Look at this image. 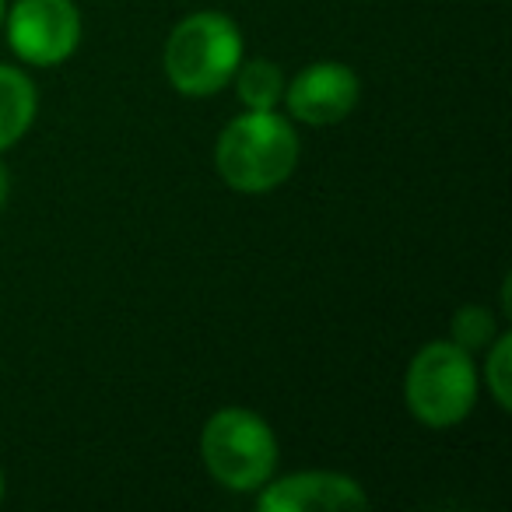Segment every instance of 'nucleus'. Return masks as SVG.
I'll list each match as a JSON object with an SVG mask.
<instances>
[{
  "label": "nucleus",
  "instance_id": "obj_2",
  "mask_svg": "<svg viewBox=\"0 0 512 512\" xmlns=\"http://www.w3.org/2000/svg\"><path fill=\"white\" fill-rule=\"evenodd\" d=\"M242 57V29L225 11H193L172 25L162 50V71L183 99H211L232 85Z\"/></svg>",
  "mask_w": 512,
  "mask_h": 512
},
{
  "label": "nucleus",
  "instance_id": "obj_1",
  "mask_svg": "<svg viewBox=\"0 0 512 512\" xmlns=\"http://www.w3.org/2000/svg\"><path fill=\"white\" fill-rule=\"evenodd\" d=\"M299 130L278 109H246L228 120L214 144V169L235 193H271L295 176Z\"/></svg>",
  "mask_w": 512,
  "mask_h": 512
},
{
  "label": "nucleus",
  "instance_id": "obj_9",
  "mask_svg": "<svg viewBox=\"0 0 512 512\" xmlns=\"http://www.w3.org/2000/svg\"><path fill=\"white\" fill-rule=\"evenodd\" d=\"M285 81H288L285 71H281L274 60L242 57L232 85H235V95H239L242 109H278L281 99H285Z\"/></svg>",
  "mask_w": 512,
  "mask_h": 512
},
{
  "label": "nucleus",
  "instance_id": "obj_7",
  "mask_svg": "<svg viewBox=\"0 0 512 512\" xmlns=\"http://www.w3.org/2000/svg\"><path fill=\"white\" fill-rule=\"evenodd\" d=\"M369 505L362 481L341 470H295L271 477L256 491L260 512H362Z\"/></svg>",
  "mask_w": 512,
  "mask_h": 512
},
{
  "label": "nucleus",
  "instance_id": "obj_8",
  "mask_svg": "<svg viewBox=\"0 0 512 512\" xmlns=\"http://www.w3.org/2000/svg\"><path fill=\"white\" fill-rule=\"evenodd\" d=\"M39 116L36 81L22 67L0 64V155L11 151L32 130Z\"/></svg>",
  "mask_w": 512,
  "mask_h": 512
},
{
  "label": "nucleus",
  "instance_id": "obj_10",
  "mask_svg": "<svg viewBox=\"0 0 512 512\" xmlns=\"http://www.w3.org/2000/svg\"><path fill=\"white\" fill-rule=\"evenodd\" d=\"M495 337H498V316L488 306L470 302V306L456 309L453 320H449V341L460 344L470 355H481Z\"/></svg>",
  "mask_w": 512,
  "mask_h": 512
},
{
  "label": "nucleus",
  "instance_id": "obj_6",
  "mask_svg": "<svg viewBox=\"0 0 512 512\" xmlns=\"http://www.w3.org/2000/svg\"><path fill=\"white\" fill-rule=\"evenodd\" d=\"M362 99V78L341 60H316L306 64L292 81H285V99L292 123L306 127H337L355 113Z\"/></svg>",
  "mask_w": 512,
  "mask_h": 512
},
{
  "label": "nucleus",
  "instance_id": "obj_5",
  "mask_svg": "<svg viewBox=\"0 0 512 512\" xmlns=\"http://www.w3.org/2000/svg\"><path fill=\"white\" fill-rule=\"evenodd\" d=\"M0 29L22 64L57 67L78 53L85 22L74 0H15Z\"/></svg>",
  "mask_w": 512,
  "mask_h": 512
},
{
  "label": "nucleus",
  "instance_id": "obj_3",
  "mask_svg": "<svg viewBox=\"0 0 512 512\" xmlns=\"http://www.w3.org/2000/svg\"><path fill=\"white\" fill-rule=\"evenodd\" d=\"M200 460L225 491L249 495L278 474V439L249 407H221L200 428Z\"/></svg>",
  "mask_w": 512,
  "mask_h": 512
},
{
  "label": "nucleus",
  "instance_id": "obj_13",
  "mask_svg": "<svg viewBox=\"0 0 512 512\" xmlns=\"http://www.w3.org/2000/svg\"><path fill=\"white\" fill-rule=\"evenodd\" d=\"M4 495H8V481H4V470H0V502H4Z\"/></svg>",
  "mask_w": 512,
  "mask_h": 512
},
{
  "label": "nucleus",
  "instance_id": "obj_4",
  "mask_svg": "<svg viewBox=\"0 0 512 512\" xmlns=\"http://www.w3.org/2000/svg\"><path fill=\"white\" fill-rule=\"evenodd\" d=\"M477 390H481V376H477L474 355L449 337L418 348L404 372L407 411L418 425L435 428V432L467 421L477 404Z\"/></svg>",
  "mask_w": 512,
  "mask_h": 512
},
{
  "label": "nucleus",
  "instance_id": "obj_12",
  "mask_svg": "<svg viewBox=\"0 0 512 512\" xmlns=\"http://www.w3.org/2000/svg\"><path fill=\"white\" fill-rule=\"evenodd\" d=\"M8 193H11V176H8V169H4V162H0V207L8 204Z\"/></svg>",
  "mask_w": 512,
  "mask_h": 512
},
{
  "label": "nucleus",
  "instance_id": "obj_14",
  "mask_svg": "<svg viewBox=\"0 0 512 512\" xmlns=\"http://www.w3.org/2000/svg\"><path fill=\"white\" fill-rule=\"evenodd\" d=\"M4 15H8V0H0V25H4Z\"/></svg>",
  "mask_w": 512,
  "mask_h": 512
},
{
  "label": "nucleus",
  "instance_id": "obj_11",
  "mask_svg": "<svg viewBox=\"0 0 512 512\" xmlns=\"http://www.w3.org/2000/svg\"><path fill=\"white\" fill-rule=\"evenodd\" d=\"M484 386H488L498 411H509L512 407V334H505V330H498L495 341L484 348Z\"/></svg>",
  "mask_w": 512,
  "mask_h": 512
}]
</instances>
